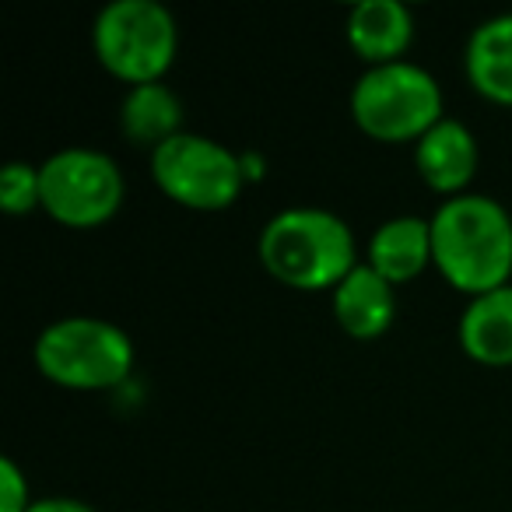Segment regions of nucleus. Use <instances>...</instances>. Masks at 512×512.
Returning a JSON list of instances; mask_svg holds the SVG:
<instances>
[{"instance_id":"obj_17","label":"nucleus","mask_w":512,"mask_h":512,"mask_svg":"<svg viewBox=\"0 0 512 512\" xmlns=\"http://www.w3.org/2000/svg\"><path fill=\"white\" fill-rule=\"evenodd\" d=\"M29 512H95L88 502L81 498H36L29 505Z\"/></svg>"},{"instance_id":"obj_5","label":"nucleus","mask_w":512,"mask_h":512,"mask_svg":"<svg viewBox=\"0 0 512 512\" xmlns=\"http://www.w3.org/2000/svg\"><path fill=\"white\" fill-rule=\"evenodd\" d=\"M36 365L67 390H113L134 369V341L99 316H64L36 337Z\"/></svg>"},{"instance_id":"obj_16","label":"nucleus","mask_w":512,"mask_h":512,"mask_svg":"<svg viewBox=\"0 0 512 512\" xmlns=\"http://www.w3.org/2000/svg\"><path fill=\"white\" fill-rule=\"evenodd\" d=\"M29 477L11 456L0 460V512H29Z\"/></svg>"},{"instance_id":"obj_15","label":"nucleus","mask_w":512,"mask_h":512,"mask_svg":"<svg viewBox=\"0 0 512 512\" xmlns=\"http://www.w3.org/2000/svg\"><path fill=\"white\" fill-rule=\"evenodd\" d=\"M0 207L8 214H29L43 207V186H39V165L8 162L0 169Z\"/></svg>"},{"instance_id":"obj_2","label":"nucleus","mask_w":512,"mask_h":512,"mask_svg":"<svg viewBox=\"0 0 512 512\" xmlns=\"http://www.w3.org/2000/svg\"><path fill=\"white\" fill-rule=\"evenodd\" d=\"M260 264L295 292H334L358 267L351 225L327 207H285L260 232Z\"/></svg>"},{"instance_id":"obj_7","label":"nucleus","mask_w":512,"mask_h":512,"mask_svg":"<svg viewBox=\"0 0 512 512\" xmlns=\"http://www.w3.org/2000/svg\"><path fill=\"white\" fill-rule=\"evenodd\" d=\"M43 211L57 225L99 228L123 207L127 183L113 155L99 148H60L39 165Z\"/></svg>"},{"instance_id":"obj_12","label":"nucleus","mask_w":512,"mask_h":512,"mask_svg":"<svg viewBox=\"0 0 512 512\" xmlns=\"http://www.w3.org/2000/svg\"><path fill=\"white\" fill-rule=\"evenodd\" d=\"M460 348L477 365L505 369L512 365V285L484 292L460 313Z\"/></svg>"},{"instance_id":"obj_14","label":"nucleus","mask_w":512,"mask_h":512,"mask_svg":"<svg viewBox=\"0 0 512 512\" xmlns=\"http://www.w3.org/2000/svg\"><path fill=\"white\" fill-rule=\"evenodd\" d=\"M120 130L130 144L137 148H151L172 141L176 134H183V102L162 81L151 85H134L123 95L120 106Z\"/></svg>"},{"instance_id":"obj_3","label":"nucleus","mask_w":512,"mask_h":512,"mask_svg":"<svg viewBox=\"0 0 512 512\" xmlns=\"http://www.w3.org/2000/svg\"><path fill=\"white\" fill-rule=\"evenodd\" d=\"M351 120L365 137L383 144H418L442 120V88L421 64L365 67L351 88Z\"/></svg>"},{"instance_id":"obj_4","label":"nucleus","mask_w":512,"mask_h":512,"mask_svg":"<svg viewBox=\"0 0 512 512\" xmlns=\"http://www.w3.org/2000/svg\"><path fill=\"white\" fill-rule=\"evenodd\" d=\"M92 50L130 88L162 81L179 50L176 18L158 0H113L92 25Z\"/></svg>"},{"instance_id":"obj_6","label":"nucleus","mask_w":512,"mask_h":512,"mask_svg":"<svg viewBox=\"0 0 512 512\" xmlns=\"http://www.w3.org/2000/svg\"><path fill=\"white\" fill-rule=\"evenodd\" d=\"M151 179L172 200L190 211H225L246 186L242 155L204 134H176L151 151Z\"/></svg>"},{"instance_id":"obj_11","label":"nucleus","mask_w":512,"mask_h":512,"mask_svg":"<svg viewBox=\"0 0 512 512\" xmlns=\"http://www.w3.org/2000/svg\"><path fill=\"white\" fill-rule=\"evenodd\" d=\"M365 264L376 274H383L393 288L414 281L432 264V221L418 214H397L386 218L369 235Z\"/></svg>"},{"instance_id":"obj_8","label":"nucleus","mask_w":512,"mask_h":512,"mask_svg":"<svg viewBox=\"0 0 512 512\" xmlns=\"http://www.w3.org/2000/svg\"><path fill=\"white\" fill-rule=\"evenodd\" d=\"M477 162H481V151H477L474 130L463 120H453V116H442L414 144V169H418L421 183L435 193H446V200L467 193Z\"/></svg>"},{"instance_id":"obj_13","label":"nucleus","mask_w":512,"mask_h":512,"mask_svg":"<svg viewBox=\"0 0 512 512\" xmlns=\"http://www.w3.org/2000/svg\"><path fill=\"white\" fill-rule=\"evenodd\" d=\"M463 71L477 95L512 106V15H495L470 32Z\"/></svg>"},{"instance_id":"obj_9","label":"nucleus","mask_w":512,"mask_h":512,"mask_svg":"<svg viewBox=\"0 0 512 512\" xmlns=\"http://www.w3.org/2000/svg\"><path fill=\"white\" fill-rule=\"evenodd\" d=\"M344 36L365 67L397 64L414 43V15L400 0H362L351 8Z\"/></svg>"},{"instance_id":"obj_1","label":"nucleus","mask_w":512,"mask_h":512,"mask_svg":"<svg viewBox=\"0 0 512 512\" xmlns=\"http://www.w3.org/2000/svg\"><path fill=\"white\" fill-rule=\"evenodd\" d=\"M432 264L456 292L512 285V214L488 193H460L432 214Z\"/></svg>"},{"instance_id":"obj_18","label":"nucleus","mask_w":512,"mask_h":512,"mask_svg":"<svg viewBox=\"0 0 512 512\" xmlns=\"http://www.w3.org/2000/svg\"><path fill=\"white\" fill-rule=\"evenodd\" d=\"M242 172H246V179L264 176V162H260V155H242Z\"/></svg>"},{"instance_id":"obj_10","label":"nucleus","mask_w":512,"mask_h":512,"mask_svg":"<svg viewBox=\"0 0 512 512\" xmlns=\"http://www.w3.org/2000/svg\"><path fill=\"white\" fill-rule=\"evenodd\" d=\"M330 299H334L337 327L348 337H355V341H376V337H383L393 327V316H397V292L369 264H358L330 292Z\"/></svg>"}]
</instances>
